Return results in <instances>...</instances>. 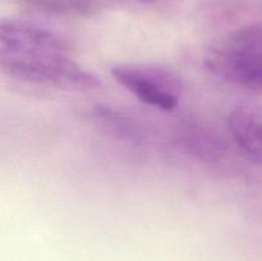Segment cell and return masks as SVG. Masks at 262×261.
<instances>
[{
  "mask_svg": "<svg viewBox=\"0 0 262 261\" xmlns=\"http://www.w3.org/2000/svg\"><path fill=\"white\" fill-rule=\"evenodd\" d=\"M205 64L234 86L262 92V23L238 28L212 44Z\"/></svg>",
  "mask_w": 262,
  "mask_h": 261,
  "instance_id": "6da1fadb",
  "label": "cell"
},
{
  "mask_svg": "<svg viewBox=\"0 0 262 261\" xmlns=\"http://www.w3.org/2000/svg\"><path fill=\"white\" fill-rule=\"evenodd\" d=\"M5 76L27 83L61 90L91 91L101 81L60 50H38L0 60Z\"/></svg>",
  "mask_w": 262,
  "mask_h": 261,
  "instance_id": "7a4b0ae2",
  "label": "cell"
},
{
  "mask_svg": "<svg viewBox=\"0 0 262 261\" xmlns=\"http://www.w3.org/2000/svg\"><path fill=\"white\" fill-rule=\"evenodd\" d=\"M110 72L118 83L148 106L170 112L181 100L183 83L170 68L158 64L124 63L114 66Z\"/></svg>",
  "mask_w": 262,
  "mask_h": 261,
  "instance_id": "3957f363",
  "label": "cell"
},
{
  "mask_svg": "<svg viewBox=\"0 0 262 261\" xmlns=\"http://www.w3.org/2000/svg\"><path fill=\"white\" fill-rule=\"evenodd\" d=\"M38 50L66 51L63 41L43 28L0 19V60Z\"/></svg>",
  "mask_w": 262,
  "mask_h": 261,
  "instance_id": "277c9868",
  "label": "cell"
},
{
  "mask_svg": "<svg viewBox=\"0 0 262 261\" xmlns=\"http://www.w3.org/2000/svg\"><path fill=\"white\" fill-rule=\"evenodd\" d=\"M228 128L247 158L262 164V107L241 105L232 110Z\"/></svg>",
  "mask_w": 262,
  "mask_h": 261,
  "instance_id": "5b68a950",
  "label": "cell"
},
{
  "mask_svg": "<svg viewBox=\"0 0 262 261\" xmlns=\"http://www.w3.org/2000/svg\"><path fill=\"white\" fill-rule=\"evenodd\" d=\"M95 119L104 129L113 136L128 142L141 143L146 138V130L137 119L125 113L106 106H97L94 109Z\"/></svg>",
  "mask_w": 262,
  "mask_h": 261,
  "instance_id": "8992f818",
  "label": "cell"
},
{
  "mask_svg": "<svg viewBox=\"0 0 262 261\" xmlns=\"http://www.w3.org/2000/svg\"><path fill=\"white\" fill-rule=\"evenodd\" d=\"M23 4L48 14L90 17L99 9L94 0H20Z\"/></svg>",
  "mask_w": 262,
  "mask_h": 261,
  "instance_id": "52a82bcc",
  "label": "cell"
},
{
  "mask_svg": "<svg viewBox=\"0 0 262 261\" xmlns=\"http://www.w3.org/2000/svg\"><path fill=\"white\" fill-rule=\"evenodd\" d=\"M183 142L187 147L200 156L206 159H215L224 150L222 140L215 133L209 132L200 125H187L183 130Z\"/></svg>",
  "mask_w": 262,
  "mask_h": 261,
  "instance_id": "ba28073f",
  "label": "cell"
},
{
  "mask_svg": "<svg viewBox=\"0 0 262 261\" xmlns=\"http://www.w3.org/2000/svg\"><path fill=\"white\" fill-rule=\"evenodd\" d=\"M115 3H124V4H154V3L170 2V0H109Z\"/></svg>",
  "mask_w": 262,
  "mask_h": 261,
  "instance_id": "9c48e42d",
  "label": "cell"
}]
</instances>
